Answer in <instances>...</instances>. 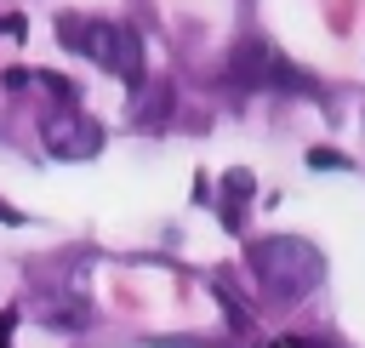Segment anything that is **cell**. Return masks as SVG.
Wrapping results in <instances>:
<instances>
[{
  "label": "cell",
  "mask_w": 365,
  "mask_h": 348,
  "mask_svg": "<svg viewBox=\"0 0 365 348\" xmlns=\"http://www.w3.org/2000/svg\"><path fill=\"white\" fill-rule=\"evenodd\" d=\"M251 274L262 280V291H268L274 302H297V297H308V291L319 285L325 262H319V251H314L308 240L274 234V240H257V245H251Z\"/></svg>",
  "instance_id": "cell-1"
},
{
  "label": "cell",
  "mask_w": 365,
  "mask_h": 348,
  "mask_svg": "<svg viewBox=\"0 0 365 348\" xmlns=\"http://www.w3.org/2000/svg\"><path fill=\"white\" fill-rule=\"evenodd\" d=\"M57 40H63L68 51L103 63V68L120 74V80H137V68H143V40H137V29H125V23H103V17H74V11H63V17H57Z\"/></svg>",
  "instance_id": "cell-2"
},
{
  "label": "cell",
  "mask_w": 365,
  "mask_h": 348,
  "mask_svg": "<svg viewBox=\"0 0 365 348\" xmlns=\"http://www.w3.org/2000/svg\"><path fill=\"white\" fill-rule=\"evenodd\" d=\"M40 143L57 160H91L103 148V126L91 114H80V108H63V114H46L40 120Z\"/></svg>",
  "instance_id": "cell-3"
},
{
  "label": "cell",
  "mask_w": 365,
  "mask_h": 348,
  "mask_svg": "<svg viewBox=\"0 0 365 348\" xmlns=\"http://www.w3.org/2000/svg\"><path fill=\"white\" fill-rule=\"evenodd\" d=\"M268 68H274V51L262 40H240L228 57V80H240V86H268Z\"/></svg>",
  "instance_id": "cell-4"
},
{
  "label": "cell",
  "mask_w": 365,
  "mask_h": 348,
  "mask_svg": "<svg viewBox=\"0 0 365 348\" xmlns=\"http://www.w3.org/2000/svg\"><path fill=\"white\" fill-rule=\"evenodd\" d=\"M251 188H257V183H251V171H240V165L222 177V211H217V217H222L228 234L245 228V200H251Z\"/></svg>",
  "instance_id": "cell-5"
},
{
  "label": "cell",
  "mask_w": 365,
  "mask_h": 348,
  "mask_svg": "<svg viewBox=\"0 0 365 348\" xmlns=\"http://www.w3.org/2000/svg\"><path fill=\"white\" fill-rule=\"evenodd\" d=\"M308 165H314V171H348V154H336V148H308Z\"/></svg>",
  "instance_id": "cell-6"
},
{
  "label": "cell",
  "mask_w": 365,
  "mask_h": 348,
  "mask_svg": "<svg viewBox=\"0 0 365 348\" xmlns=\"http://www.w3.org/2000/svg\"><path fill=\"white\" fill-rule=\"evenodd\" d=\"M46 91H51V97H57L63 108H74V86H68L63 74H46Z\"/></svg>",
  "instance_id": "cell-7"
},
{
  "label": "cell",
  "mask_w": 365,
  "mask_h": 348,
  "mask_svg": "<svg viewBox=\"0 0 365 348\" xmlns=\"http://www.w3.org/2000/svg\"><path fill=\"white\" fill-rule=\"evenodd\" d=\"M165 108H171V91H165V86H160V91H154V97H148V120H165Z\"/></svg>",
  "instance_id": "cell-8"
},
{
  "label": "cell",
  "mask_w": 365,
  "mask_h": 348,
  "mask_svg": "<svg viewBox=\"0 0 365 348\" xmlns=\"http://www.w3.org/2000/svg\"><path fill=\"white\" fill-rule=\"evenodd\" d=\"M285 348H331V342H319V337H285Z\"/></svg>",
  "instance_id": "cell-9"
},
{
  "label": "cell",
  "mask_w": 365,
  "mask_h": 348,
  "mask_svg": "<svg viewBox=\"0 0 365 348\" xmlns=\"http://www.w3.org/2000/svg\"><path fill=\"white\" fill-rule=\"evenodd\" d=\"M11 325H17V314H0V342L11 337Z\"/></svg>",
  "instance_id": "cell-10"
},
{
  "label": "cell",
  "mask_w": 365,
  "mask_h": 348,
  "mask_svg": "<svg viewBox=\"0 0 365 348\" xmlns=\"http://www.w3.org/2000/svg\"><path fill=\"white\" fill-rule=\"evenodd\" d=\"M268 348H285V337H279V342H268Z\"/></svg>",
  "instance_id": "cell-11"
},
{
  "label": "cell",
  "mask_w": 365,
  "mask_h": 348,
  "mask_svg": "<svg viewBox=\"0 0 365 348\" xmlns=\"http://www.w3.org/2000/svg\"><path fill=\"white\" fill-rule=\"evenodd\" d=\"M0 348H6V342H0Z\"/></svg>",
  "instance_id": "cell-12"
}]
</instances>
